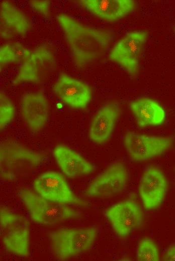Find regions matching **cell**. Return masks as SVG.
Masks as SVG:
<instances>
[{
	"mask_svg": "<svg viewBox=\"0 0 175 261\" xmlns=\"http://www.w3.org/2000/svg\"><path fill=\"white\" fill-rule=\"evenodd\" d=\"M56 18L76 66L94 62L106 53L113 39L110 32L88 26L66 14Z\"/></svg>",
	"mask_w": 175,
	"mask_h": 261,
	"instance_id": "obj_1",
	"label": "cell"
},
{
	"mask_svg": "<svg viewBox=\"0 0 175 261\" xmlns=\"http://www.w3.org/2000/svg\"><path fill=\"white\" fill-rule=\"evenodd\" d=\"M45 158L43 153L15 141H3L0 144L1 178L7 181H14L36 170Z\"/></svg>",
	"mask_w": 175,
	"mask_h": 261,
	"instance_id": "obj_2",
	"label": "cell"
},
{
	"mask_svg": "<svg viewBox=\"0 0 175 261\" xmlns=\"http://www.w3.org/2000/svg\"><path fill=\"white\" fill-rule=\"evenodd\" d=\"M19 197L34 222L55 226L67 220L76 219L81 212L66 204L47 200L30 189H23Z\"/></svg>",
	"mask_w": 175,
	"mask_h": 261,
	"instance_id": "obj_3",
	"label": "cell"
},
{
	"mask_svg": "<svg viewBox=\"0 0 175 261\" xmlns=\"http://www.w3.org/2000/svg\"><path fill=\"white\" fill-rule=\"evenodd\" d=\"M98 236L94 226L59 229L49 232L48 237L54 256L65 260L87 251Z\"/></svg>",
	"mask_w": 175,
	"mask_h": 261,
	"instance_id": "obj_4",
	"label": "cell"
},
{
	"mask_svg": "<svg viewBox=\"0 0 175 261\" xmlns=\"http://www.w3.org/2000/svg\"><path fill=\"white\" fill-rule=\"evenodd\" d=\"M0 229L2 242L9 251L20 257L29 256L30 226L26 217L1 206Z\"/></svg>",
	"mask_w": 175,
	"mask_h": 261,
	"instance_id": "obj_5",
	"label": "cell"
},
{
	"mask_svg": "<svg viewBox=\"0 0 175 261\" xmlns=\"http://www.w3.org/2000/svg\"><path fill=\"white\" fill-rule=\"evenodd\" d=\"M56 66L57 59L53 51L46 45L39 46L31 51L28 58L23 62L13 84L40 83L54 72Z\"/></svg>",
	"mask_w": 175,
	"mask_h": 261,
	"instance_id": "obj_6",
	"label": "cell"
},
{
	"mask_svg": "<svg viewBox=\"0 0 175 261\" xmlns=\"http://www.w3.org/2000/svg\"><path fill=\"white\" fill-rule=\"evenodd\" d=\"M33 187L38 195L54 202L82 206L87 204L73 193L64 176L56 171L40 174L34 181Z\"/></svg>",
	"mask_w": 175,
	"mask_h": 261,
	"instance_id": "obj_7",
	"label": "cell"
},
{
	"mask_svg": "<svg viewBox=\"0 0 175 261\" xmlns=\"http://www.w3.org/2000/svg\"><path fill=\"white\" fill-rule=\"evenodd\" d=\"M124 144L131 160L144 162L166 153L172 144L168 137H159L140 134L132 132L126 133Z\"/></svg>",
	"mask_w": 175,
	"mask_h": 261,
	"instance_id": "obj_8",
	"label": "cell"
},
{
	"mask_svg": "<svg viewBox=\"0 0 175 261\" xmlns=\"http://www.w3.org/2000/svg\"><path fill=\"white\" fill-rule=\"evenodd\" d=\"M147 33L145 31L128 33L112 49L110 60L120 65L132 76L137 75L139 58L146 43Z\"/></svg>",
	"mask_w": 175,
	"mask_h": 261,
	"instance_id": "obj_9",
	"label": "cell"
},
{
	"mask_svg": "<svg viewBox=\"0 0 175 261\" xmlns=\"http://www.w3.org/2000/svg\"><path fill=\"white\" fill-rule=\"evenodd\" d=\"M105 215L114 231L121 238L128 237L142 224L144 214L138 203L128 199L107 209Z\"/></svg>",
	"mask_w": 175,
	"mask_h": 261,
	"instance_id": "obj_10",
	"label": "cell"
},
{
	"mask_svg": "<svg viewBox=\"0 0 175 261\" xmlns=\"http://www.w3.org/2000/svg\"><path fill=\"white\" fill-rule=\"evenodd\" d=\"M128 174L121 162L109 165L89 185L86 194L93 197H106L121 192L127 186Z\"/></svg>",
	"mask_w": 175,
	"mask_h": 261,
	"instance_id": "obj_11",
	"label": "cell"
},
{
	"mask_svg": "<svg viewBox=\"0 0 175 261\" xmlns=\"http://www.w3.org/2000/svg\"><path fill=\"white\" fill-rule=\"evenodd\" d=\"M168 190L164 174L155 166L147 168L143 173L139 186V193L145 209L154 210L162 203Z\"/></svg>",
	"mask_w": 175,
	"mask_h": 261,
	"instance_id": "obj_12",
	"label": "cell"
},
{
	"mask_svg": "<svg viewBox=\"0 0 175 261\" xmlns=\"http://www.w3.org/2000/svg\"><path fill=\"white\" fill-rule=\"evenodd\" d=\"M53 90L61 101L74 108H84L91 101L90 86L82 81L66 74L62 73L59 76Z\"/></svg>",
	"mask_w": 175,
	"mask_h": 261,
	"instance_id": "obj_13",
	"label": "cell"
},
{
	"mask_svg": "<svg viewBox=\"0 0 175 261\" xmlns=\"http://www.w3.org/2000/svg\"><path fill=\"white\" fill-rule=\"evenodd\" d=\"M31 23L25 13L7 0L0 3L1 37L8 40L24 37L31 30Z\"/></svg>",
	"mask_w": 175,
	"mask_h": 261,
	"instance_id": "obj_14",
	"label": "cell"
},
{
	"mask_svg": "<svg viewBox=\"0 0 175 261\" xmlns=\"http://www.w3.org/2000/svg\"><path fill=\"white\" fill-rule=\"evenodd\" d=\"M49 103L41 93L33 92L25 94L22 99L21 113L23 119L33 132L43 129L47 123L49 115Z\"/></svg>",
	"mask_w": 175,
	"mask_h": 261,
	"instance_id": "obj_15",
	"label": "cell"
},
{
	"mask_svg": "<svg viewBox=\"0 0 175 261\" xmlns=\"http://www.w3.org/2000/svg\"><path fill=\"white\" fill-rule=\"evenodd\" d=\"M120 113V105L117 102L103 105L92 120L89 130L90 139L98 144L106 142L113 133Z\"/></svg>",
	"mask_w": 175,
	"mask_h": 261,
	"instance_id": "obj_16",
	"label": "cell"
},
{
	"mask_svg": "<svg viewBox=\"0 0 175 261\" xmlns=\"http://www.w3.org/2000/svg\"><path fill=\"white\" fill-rule=\"evenodd\" d=\"M79 3L96 17L109 22L125 17L136 7L132 0H81Z\"/></svg>",
	"mask_w": 175,
	"mask_h": 261,
	"instance_id": "obj_17",
	"label": "cell"
},
{
	"mask_svg": "<svg viewBox=\"0 0 175 261\" xmlns=\"http://www.w3.org/2000/svg\"><path fill=\"white\" fill-rule=\"evenodd\" d=\"M53 156L63 174L69 178L86 176L94 170L90 162L65 145H57L53 150Z\"/></svg>",
	"mask_w": 175,
	"mask_h": 261,
	"instance_id": "obj_18",
	"label": "cell"
},
{
	"mask_svg": "<svg viewBox=\"0 0 175 261\" xmlns=\"http://www.w3.org/2000/svg\"><path fill=\"white\" fill-rule=\"evenodd\" d=\"M130 107L137 125L141 127L159 125L165 119L164 110L151 98H138L130 103Z\"/></svg>",
	"mask_w": 175,
	"mask_h": 261,
	"instance_id": "obj_19",
	"label": "cell"
},
{
	"mask_svg": "<svg viewBox=\"0 0 175 261\" xmlns=\"http://www.w3.org/2000/svg\"><path fill=\"white\" fill-rule=\"evenodd\" d=\"M136 258L139 261H158L159 253L155 242L150 238H144L139 242Z\"/></svg>",
	"mask_w": 175,
	"mask_h": 261,
	"instance_id": "obj_20",
	"label": "cell"
},
{
	"mask_svg": "<svg viewBox=\"0 0 175 261\" xmlns=\"http://www.w3.org/2000/svg\"><path fill=\"white\" fill-rule=\"evenodd\" d=\"M15 107L13 102L3 90L0 91V128L3 129L13 119Z\"/></svg>",
	"mask_w": 175,
	"mask_h": 261,
	"instance_id": "obj_21",
	"label": "cell"
},
{
	"mask_svg": "<svg viewBox=\"0 0 175 261\" xmlns=\"http://www.w3.org/2000/svg\"><path fill=\"white\" fill-rule=\"evenodd\" d=\"M18 62L17 59L12 49L11 44H7L0 47V65L2 67Z\"/></svg>",
	"mask_w": 175,
	"mask_h": 261,
	"instance_id": "obj_22",
	"label": "cell"
},
{
	"mask_svg": "<svg viewBox=\"0 0 175 261\" xmlns=\"http://www.w3.org/2000/svg\"><path fill=\"white\" fill-rule=\"evenodd\" d=\"M30 7L35 12L46 17L50 14V2L48 0H33L29 2Z\"/></svg>",
	"mask_w": 175,
	"mask_h": 261,
	"instance_id": "obj_23",
	"label": "cell"
},
{
	"mask_svg": "<svg viewBox=\"0 0 175 261\" xmlns=\"http://www.w3.org/2000/svg\"><path fill=\"white\" fill-rule=\"evenodd\" d=\"M18 61L25 60L30 56L31 51L19 43L11 44Z\"/></svg>",
	"mask_w": 175,
	"mask_h": 261,
	"instance_id": "obj_24",
	"label": "cell"
},
{
	"mask_svg": "<svg viewBox=\"0 0 175 261\" xmlns=\"http://www.w3.org/2000/svg\"><path fill=\"white\" fill-rule=\"evenodd\" d=\"M163 260L175 261V245L169 247L165 252Z\"/></svg>",
	"mask_w": 175,
	"mask_h": 261,
	"instance_id": "obj_25",
	"label": "cell"
}]
</instances>
